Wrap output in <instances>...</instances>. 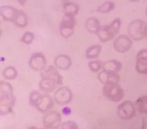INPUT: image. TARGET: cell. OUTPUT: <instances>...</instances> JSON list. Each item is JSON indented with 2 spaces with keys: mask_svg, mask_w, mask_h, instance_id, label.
<instances>
[{
  "mask_svg": "<svg viewBox=\"0 0 147 129\" xmlns=\"http://www.w3.org/2000/svg\"><path fill=\"white\" fill-rule=\"evenodd\" d=\"M18 10L9 5H3L0 8L1 16L5 21L13 23Z\"/></svg>",
  "mask_w": 147,
  "mask_h": 129,
  "instance_id": "2e32d148",
  "label": "cell"
},
{
  "mask_svg": "<svg viewBox=\"0 0 147 129\" xmlns=\"http://www.w3.org/2000/svg\"><path fill=\"white\" fill-rule=\"evenodd\" d=\"M47 59L40 52H34L30 57L28 64L30 69L35 71H42L46 68Z\"/></svg>",
  "mask_w": 147,
  "mask_h": 129,
  "instance_id": "8992f818",
  "label": "cell"
},
{
  "mask_svg": "<svg viewBox=\"0 0 147 129\" xmlns=\"http://www.w3.org/2000/svg\"><path fill=\"white\" fill-rule=\"evenodd\" d=\"M13 87L11 84L6 81L0 82V94L2 95L13 94Z\"/></svg>",
  "mask_w": 147,
  "mask_h": 129,
  "instance_id": "484cf974",
  "label": "cell"
},
{
  "mask_svg": "<svg viewBox=\"0 0 147 129\" xmlns=\"http://www.w3.org/2000/svg\"><path fill=\"white\" fill-rule=\"evenodd\" d=\"M61 123V115L57 111L50 110L42 117V125L46 129H59Z\"/></svg>",
  "mask_w": 147,
  "mask_h": 129,
  "instance_id": "3957f363",
  "label": "cell"
},
{
  "mask_svg": "<svg viewBox=\"0 0 147 129\" xmlns=\"http://www.w3.org/2000/svg\"><path fill=\"white\" fill-rule=\"evenodd\" d=\"M17 1L22 5H24L26 2V0H17Z\"/></svg>",
  "mask_w": 147,
  "mask_h": 129,
  "instance_id": "1f68e13d",
  "label": "cell"
},
{
  "mask_svg": "<svg viewBox=\"0 0 147 129\" xmlns=\"http://www.w3.org/2000/svg\"><path fill=\"white\" fill-rule=\"evenodd\" d=\"M135 107L139 112L147 115V95L139 97L135 102Z\"/></svg>",
  "mask_w": 147,
  "mask_h": 129,
  "instance_id": "603a6c76",
  "label": "cell"
},
{
  "mask_svg": "<svg viewBox=\"0 0 147 129\" xmlns=\"http://www.w3.org/2000/svg\"><path fill=\"white\" fill-rule=\"evenodd\" d=\"M129 1H131V2H138L140 0H129Z\"/></svg>",
  "mask_w": 147,
  "mask_h": 129,
  "instance_id": "836d02e7",
  "label": "cell"
},
{
  "mask_svg": "<svg viewBox=\"0 0 147 129\" xmlns=\"http://www.w3.org/2000/svg\"><path fill=\"white\" fill-rule=\"evenodd\" d=\"M35 38V35L33 33L30 31L25 32L21 38V41L25 44H31Z\"/></svg>",
  "mask_w": 147,
  "mask_h": 129,
  "instance_id": "83f0119b",
  "label": "cell"
},
{
  "mask_svg": "<svg viewBox=\"0 0 147 129\" xmlns=\"http://www.w3.org/2000/svg\"><path fill=\"white\" fill-rule=\"evenodd\" d=\"M102 47L100 44H94L89 47L86 51V57L87 59H94L97 58L102 52Z\"/></svg>",
  "mask_w": 147,
  "mask_h": 129,
  "instance_id": "44dd1931",
  "label": "cell"
},
{
  "mask_svg": "<svg viewBox=\"0 0 147 129\" xmlns=\"http://www.w3.org/2000/svg\"><path fill=\"white\" fill-rule=\"evenodd\" d=\"M62 113L64 115L67 116L71 113V109L69 107H65V108H64L63 109H62Z\"/></svg>",
  "mask_w": 147,
  "mask_h": 129,
  "instance_id": "4dcf8cb0",
  "label": "cell"
},
{
  "mask_svg": "<svg viewBox=\"0 0 147 129\" xmlns=\"http://www.w3.org/2000/svg\"><path fill=\"white\" fill-rule=\"evenodd\" d=\"M73 99V93L71 89L66 86H62L57 89L54 95V99L59 105H67Z\"/></svg>",
  "mask_w": 147,
  "mask_h": 129,
  "instance_id": "9c48e42d",
  "label": "cell"
},
{
  "mask_svg": "<svg viewBox=\"0 0 147 129\" xmlns=\"http://www.w3.org/2000/svg\"><path fill=\"white\" fill-rule=\"evenodd\" d=\"M79 10V6L73 2H67L63 5V12L65 16L75 17L78 15Z\"/></svg>",
  "mask_w": 147,
  "mask_h": 129,
  "instance_id": "d6986e66",
  "label": "cell"
},
{
  "mask_svg": "<svg viewBox=\"0 0 147 129\" xmlns=\"http://www.w3.org/2000/svg\"><path fill=\"white\" fill-rule=\"evenodd\" d=\"M43 94L38 91H33L29 95V102L33 107L36 108L41 101Z\"/></svg>",
  "mask_w": 147,
  "mask_h": 129,
  "instance_id": "cb8c5ba5",
  "label": "cell"
},
{
  "mask_svg": "<svg viewBox=\"0 0 147 129\" xmlns=\"http://www.w3.org/2000/svg\"><path fill=\"white\" fill-rule=\"evenodd\" d=\"M147 24L141 19H135L129 23L128 27V34L131 39L135 41L142 40L145 38Z\"/></svg>",
  "mask_w": 147,
  "mask_h": 129,
  "instance_id": "7a4b0ae2",
  "label": "cell"
},
{
  "mask_svg": "<svg viewBox=\"0 0 147 129\" xmlns=\"http://www.w3.org/2000/svg\"><path fill=\"white\" fill-rule=\"evenodd\" d=\"M115 4L111 1H106L98 7L96 11L99 13H108L114 10L115 8Z\"/></svg>",
  "mask_w": 147,
  "mask_h": 129,
  "instance_id": "d4e9b609",
  "label": "cell"
},
{
  "mask_svg": "<svg viewBox=\"0 0 147 129\" xmlns=\"http://www.w3.org/2000/svg\"><path fill=\"white\" fill-rule=\"evenodd\" d=\"M117 113L121 119L123 120H129L135 116L136 107L131 101H123L119 105Z\"/></svg>",
  "mask_w": 147,
  "mask_h": 129,
  "instance_id": "5b68a950",
  "label": "cell"
},
{
  "mask_svg": "<svg viewBox=\"0 0 147 129\" xmlns=\"http://www.w3.org/2000/svg\"><path fill=\"white\" fill-rule=\"evenodd\" d=\"M145 38L147 39V24L146 28V31H145Z\"/></svg>",
  "mask_w": 147,
  "mask_h": 129,
  "instance_id": "d6a6232c",
  "label": "cell"
},
{
  "mask_svg": "<svg viewBox=\"0 0 147 129\" xmlns=\"http://www.w3.org/2000/svg\"><path fill=\"white\" fill-rule=\"evenodd\" d=\"M15 103L16 97L13 94L1 95L0 115L4 116L11 113Z\"/></svg>",
  "mask_w": 147,
  "mask_h": 129,
  "instance_id": "52a82bcc",
  "label": "cell"
},
{
  "mask_svg": "<svg viewBox=\"0 0 147 129\" xmlns=\"http://www.w3.org/2000/svg\"><path fill=\"white\" fill-rule=\"evenodd\" d=\"M61 129H78V126L76 122L73 121H68L62 123L60 128Z\"/></svg>",
  "mask_w": 147,
  "mask_h": 129,
  "instance_id": "f1b7e54d",
  "label": "cell"
},
{
  "mask_svg": "<svg viewBox=\"0 0 147 129\" xmlns=\"http://www.w3.org/2000/svg\"><path fill=\"white\" fill-rule=\"evenodd\" d=\"M28 22L29 19L28 15L24 11L18 10L13 23L17 27L23 28L27 26Z\"/></svg>",
  "mask_w": 147,
  "mask_h": 129,
  "instance_id": "ffe728a7",
  "label": "cell"
},
{
  "mask_svg": "<svg viewBox=\"0 0 147 129\" xmlns=\"http://www.w3.org/2000/svg\"><path fill=\"white\" fill-rule=\"evenodd\" d=\"M104 97L115 103L121 101L124 97V91L118 83H109L104 84L102 88Z\"/></svg>",
  "mask_w": 147,
  "mask_h": 129,
  "instance_id": "6da1fadb",
  "label": "cell"
},
{
  "mask_svg": "<svg viewBox=\"0 0 147 129\" xmlns=\"http://www.w3.org/2000/svg\"><path fill=\"white\" fill-rule=\"evenodd\" d=\"M135 69L140 74H147V49H143L139 51L136 56Z\"/></svg>",
  "mask_w": 147,
  "mask_h": 129,
  "instance_id": "8fae6325",
  "label": "cell"
},
{
  "mask_svg": "<svg viewBox=\"0 0 147 129\" xmlns=\"http://www.w3.org/2000/svg\"><path fill=\"white\" fill-rule=\"evenodd\" d=\"M76 24L75 18L65 16L59 24V32L63 38L67 39L73 35Z\"/></svg>",
  "mask_w": 147,
  "mask_h": 129,
  "instance_id": "277c9868",
  "label": "cell"
},
{
  "mask_svg": "<svg viewBox=\"0 0 147 129\" xmlns=\"http://www.w3.org/2000/svg\"><path fill=\"white\" fill-rule=\"evenodd\" d=\"M54 105L53 98L48 94H43L41 101L37 105L36 109L41 113H47L52 109Z\"/></svg>",
  "mask_w": 147,
  "mask_h": 129,
  "instance_id": "9a60e30c",
  "label": "cell"
},
{
  "mask_svg": "<svg viewBox=\"0 0 147 129\" xmlns=\"http://www.w3.org/2000/svg\"><path fill=\"white\" fill-rule=\"evenodd\" d=\"M96 34L98 36L99 40L102 42H106L111 40L116 36L110 25L100 26Z\"/></svg>",
  "mask_w": 147,
  "mask_h": 129,
  "instance_id": "7c38bea8",
  "label": "cell"
},
{
  "mask_svg": "<svg viewBox=\"0 0 147 129\" xmlns=\"http://www.w3.org/2000/svg\"><path fill=\"white\" fill-rule=\"evenodd\" d=\"M123 67L122 63L117 60H110L104 62L102 70L118 73Z\"/></svg>",
  "mask_w": 147,
  "mask_h": 129,
  "instance_id": "e0dca14e",
  "label": "cell"
},
{
  "mask_svg": "<svg viewBox=\"0 0 147 129\" xmlns=\"http://www.w3.org/2000/svg\"><path fill=\"white\" fill-rule=\"evenodd\" d=\"M133 41L130 37L125 34L119 35L115 39L113 46L116 52L119 53H125L131 49Z\"/></svg>",
  "mask_w": 147,
  "mask_h": 129,
  "instance_id": "ba28073f",
  "label": "cell"
},
{
  "mask_svg": "<svg viewBox=\"0 0 147 129\" xmlns=\"http://www.w3.org/2000/svg\"><path fill=\"white\" fill-rule=\"evenodd\" d=\"M100 26L101 25L99 20L94 17L88 18L86 19L85 23L86 30L90 33L96 34Z\"/></svg>",
  "mask_w": 147,
  "mask_h": 129,
  "instance_id": "ac0fdd59",
  "label": "cell"
},
{
  "mask_svg": "<svg viewBox=\"0 0 147 129\" xmlns=\"http://www.w3.org/2000/svg\"><path fill=\"white\" fill-rule=\"evenodd\" d=\"M2 75L5 79L9 81H12L16 79L18 74L17 70L15 67L9 66L3 70Z\"/></svg>",
  "mask_w": 147,
  "mask_h": 129,
  "instance_id": "7402d4cb",
  "label": "cell"
},
{
  "mask_svg": "<svg viewBox=\"0 0 147 129\" xmlns=\"http://www.w3.org/2000/svg\"><path fill=\"white\" fill-rule=\"evenodd\" d=\"M98 78L103 84L109 83H118L120 76L118 73L108 71L104 70L98 73Z\"/></svg>",
  "mask_w": 147,
  "mask_h": 129,
  "instance_id": "4fadbf2b",
  "label": "cell"
},
{
  "mask_svg": "<svg viewBox=\"0 0 147 129\" xmlns=\"http://www.w3.org/2000/svg\"><path fill=\"white\" fill-rule=\"evenodd\" d=\"M110 25L113 30L114 31L115 34L117 35L118 34L121 25V19L119 18H115V20H113V22L111 23Z\"/></svg>",
  "mask_w": 147,
  "mask_h": 129,
  "instance_id": "f546056e",
  "label": "cell"
},
{
  "mask_svg": "<svg viewBox=\"0 0 147 129\" xmlns=\"http://www.w3.org/2000/svg\"><path fill=\"white\" fill-rule=\"evenodd\" d=\"M104 62L102 60H92L88 63V67L91 71L92 73H97L102 69Z\"/></svg>",
  "mask_w": 147,
  "mask_h": 129,
  "instance_id": "4316f807",
  "label": "cell"
},
{
  "mask_svg": "<svg viewBox=\"0 0 147 129\" xmlns=\"http://www.w3.org/2000/svg\"><path fill=\"white\" fill-rule=\"evenodd\" d=\"M146 16L147 17V8H146Z\"/></svg>",
  "mask_w": 147,
  "mask_h": 129,
  "instance_id": "e575fe53",
  "label": "cell"
},
{
  "mask_svg": "<svg viewBox=\"0 0 147 129\" xmlns=\"http://www.w3.org/2000/svg\"><path fill=\"white\" fill-rule=\"evenodd\" d=\"M63 84L57 79L51 77H41V79L39 83V89L42 92L46 94L52 93L54 91L57 86Z\"/></svg>",
  "mask_w": 147,
  "mask_h": 129,
  "instance_id": "30bf717a",
  "label": "cell"
},
{
  "mask_svg": "<svg viewBox=\"0 0 147 129\" xmlns=\"http://www.w3.org/2000/svg\"><path fill=\"white\" fill-rule=\"evenodd\" d=\"M54 64L57 69L66 70L69 69L72 65L71 59L66 54H60L54 60Z\"/></svg>",
  "mask_w": 147,
  "mask_h": 129,
  "instance_id": "5bb4252c",
  "label": "cell"
}]
</instances>
